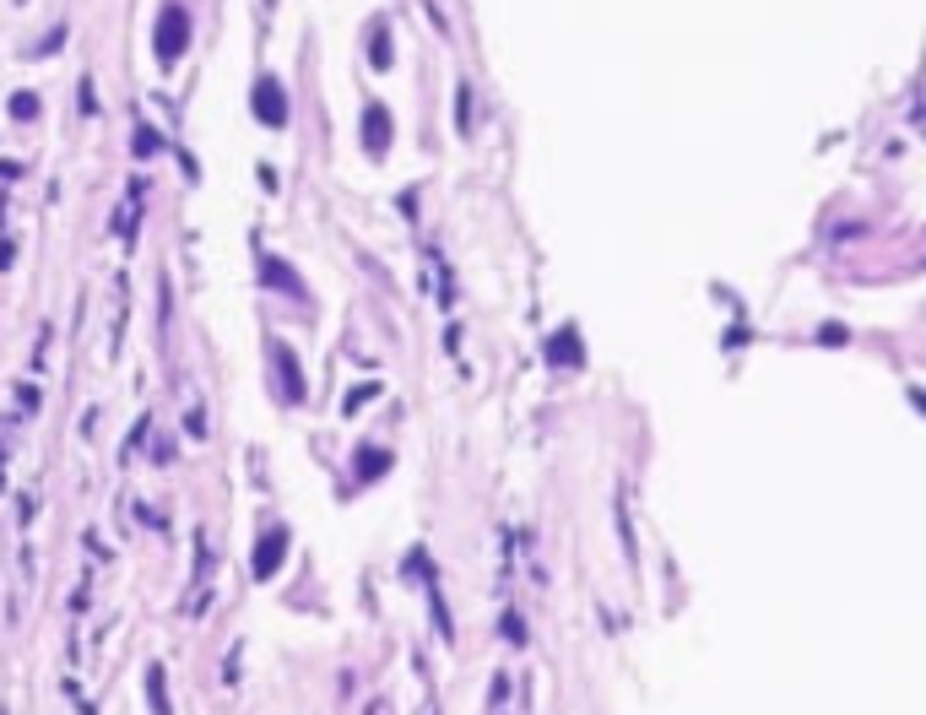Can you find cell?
Wrapping results in <instances>:
<instances>
[{
    "label": "cell",
    "instance_id": "5",
    "mask_svg": "<svg viewBox=\"0 0 926 715\" xmlns=\"http://www.w3.org/2000/svg\"><path fill=\"white\" fill-rule=\"evenodd\" d=\"M266 282H271V293H287V298H304V282H298V271H293L287 260H276V255H266Z\"/></svg>",
    "mask_w": 926,
    "mask_h": 715
},
{
    "label": "cell",
    "instance_id": "11",
    "mask_svg": "<svg viewBox=\"0 0 926 715\" xmlns=\"http://www.w3.org/2000/svg\"><path fill=\"white\" fill-rule=\"evenodd\" d=\"M157 146H163V136H157V130H146V125H141V130H136V157H152V152H157Z\"/></svg>",
    "mask_w": 926,
    "mask_h": 715
},
{
    "label": "cell",
    "instance_id": "9",
    "mask_svg": "<svg viewBox=\"0 0 926 715\" xmlns=\"http://www.w3.org/2000/svg\"><path fill=\"white\" fill-rule=\"evenodd\" d=\"M390 466V456L385 450H358V477H379Z\"/></svg>",
    "mask_w": 926,
    "mask_h": 715
},
{
    "label": "cell",
    "instance_id": "2",
    "mask_svg": "<svg viewBox=\"0 0 926 715\" xmlns=\"http://www.w3.org/2000/svg\"><path fill=\"white\" fill-rule=\"evenodd\" d=\"M249 103H255V119H260V125H271V130L287 125V87H282L276 76H260L255 92H249Z\"/></svg>",
    "mask_w": 926,
    "mask_h": 715
},
{
    "label": "cell",
    "instance_id": "8",
    "mask_svg": "<svg viewBox=\"0 0 926 715\" xmlns=\"http://www.w3.org/2000/svg\"><path fill=\"white\" fill-rule=\"evenodd\" d=\"M369 60H374V71H390V27L385 22H369Z\"/></svg>",
    "mask_w": 926,
    "mask_h": 715
},
{
    "label": "cell",
    "instance_id": "4",
    "mask_svg": "<svg viewBox=\"0 0 926 715\" xmlns=\"http://www.w3.org/2000/svg\"><path fill=\"white\" fill-rule=\"evenodd\" d=\"M271 358H276V369H282V396H287V401H298V396H304V374H298L293 347H287V342H276V347H271Z\"/></svg>",
    "mask_w": 926,
    "mask_h": 715
},
{
    "label": "cell",
    "instance_id": "3",
    "mask_svg": "<svg viewBox=\"0 0 926 715\" xmlns=\"http://www.w3.org/2000/svg\"><path fill=\"white\" fill-rule=\"evenodd\" d=\"M358 130H363V146H369L374 157L390 146V114H385L379 103H369V108H363V125H358Z\"/></svg>",
    "mask_w": 926,
    "mask_h": 715
},
{
    "label": "cell",
    "instance_id": "10",
    "mask_svg": "<svg viewBox=\"0 0 926 715\" xmlns=\"http://www.w3.org/2000/svg\"><path fill=\"white\" fill-rule=\"evenodd\" d=\"M11 114L16 119H38V98L33 92H11Z\"/></svg>",
    "mask_w": 926,
    "mask_h": 715
},
{
    "label": "cell",
    "instance_id": "7",
    "mask_svg": "<svg viewBox=\"0 0 926 715\" xmlns=\"http://www.w3.org/2000/svg\"><path fill=\"white\" fill-rule=\"evenodd\" d=\"M282 548H287V537H282V532H266V537H260V553H255V575H260V580L282 564Z\"/></svg>",
    "mask_w": 926,
    "mask_h": 715
},
{
    "label": "cell",
    "instance_id": "1",
    "mask_svg": "<svg viewBox=\"0 0 926 715\" xmlns=\"http://www.w3.org/2000/svg\"><path fill=\"white\" fill-rule=\"evenodd\" d=\"M152 43H157V60H163V65H173V60L190 49V11H184V5H163Z\"/></svg>",
    "mask_w": 926,
    "mask_h": 715
},
{
    "label": "cell",
    "instance_id": "6",
    "mask_svg": "<svg viewBox=\"0 0 926 715\" xmlns=\"http://www.w3.org/2000/svg\"><path fill=\"white\" fill-rule=\"evenodd\" d=\"M547 358H553L558 369H569V363H580V358H585V347H580V331H575V325H564V331H558V336L547 342Z\"/></svg>",
    "mask_w": 926,
    "mask_h": 715
}]
</instances>
